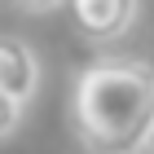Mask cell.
I'll use <instances>...</instances> for the list:
<instances>
[{
  "label": "cell",
  "mask_w": 154,
  "mask_h": 154,
  "mask_svg": "<svg viewBox=\"0 0 154 154\" xmlns=\"http://www.w3.org/2000/svg\"><path fill=\"white\" fill-rule=\"evenodd\" d=\"M18 5H26V9L44 13V9H57V5H66V0H18Z\"/></svg>",
  "instance_id": "5b68a950"
},
{
  "label": "cell",
  "mask_w": 154,
  "mask_h": 154,
  "mask_svg": "<svg viewBox=\"0 0 154 154\" xmlns=\"http://www.w3.org/2000/svg\"><path fill=\"white\" fill-rule=\"evenodd\" d=\"M71 128L88 154H145L154 145V71L132 57H101L75 75Z\"/></svg>",
  "instance_id": "6da1fadb"
},
{
  "label": "cell",
  "mask_w": 154,
  "mask_h": 154,
  "mask_svg": "<svg viewBox=\"0 0 154 154\" xmlns=\"http://www.w3.org/2000/svg\"><path fill=\"white\" fill-rule=\"evenodd\" d=\"M141 0H66V18L88 44H115L137 22Z\"/></svg>",
  "instance_id": "7a4b0ae2"
},
{
  "label": "cell",
  "mask_w": 154,
  "mask_h": 154,
  "mask_svg": "<svg viewBox=\"0 0 154 154\" xmlns=\"http://www.w3.org/2000/svg\"><path fill=\"white\" fill-rule=\"evenodd\" d=\"M22 110H26L22 101H13L9 93H0V141L18 132V123H22Z\"/></svg>",
  "instance_id": "277c9868"
},
{
  "label": "cell",
  "mask_w": 154,
  "mask_h": 154,
  "mask_svg": "<svg viewBox=\"0 0 154 154\" xmlns=\"http://www.w3.org/2000/svg\"><path fill=\"white\" fill-rule=\"evenodd\" d=\"M40 88V57L35 48L18 35H0V93H9L13 101H31Z\"/></svg>",
  "instance_id": "3957f363"
}]
</instances>
